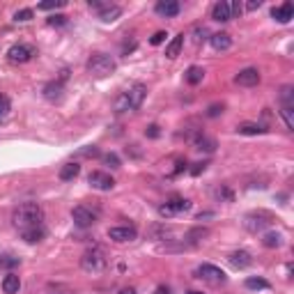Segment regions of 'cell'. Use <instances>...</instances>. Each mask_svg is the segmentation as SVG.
Returning <instances> with one entry per match:
<instances>
[{
  "label": "cell",
  "instance_id": "32",
  "mask_svg": "<svg viewBox=\"0 0 294 294\" xmlns=\"http://www.w3.org/2000/svg\"><path fill=\"white\" fill-rule=\"evenodd\" d=\"M21 264V258H14V255H0V269H14Z\"/></svg>",
  "mask_w": 294,
  "mask_h": 294
},
{
  "label": "cell",
  "instance_id": "48",
  "mask_svg": "<svg viewBox=\"0 0 294 294\" xmlns=\"http://www.w3.org/2000/svg\"><path fill=\"white\" fill-rule=\"evenodd\" d=\"M204 168H207V163H196V166L191 168V175H200Z\"/></svg>",
  "mask_w": 294,
  "mask_h": 294
},
{
  "label": "cell",
  "instance_id": "53",
  "mask_svg": "<svg viewBox=\"0 0 294 294\" xmlns=\"http://www.w3.org/2000/svg\"><path fill=\"white\" fill-rule=\"evenodd\" d=\"M186 294H202V292H198V290H191V292H186Z\"/></svg>",
  "mask_w": 294,
  "mask_h": 294
},
{
  "label": "cell",
  "instance_id": "47",
  "mask_svg": "<svg viewBox=\"0 0 294 294\" xmlns=\"http://www.w3.org/2000/svg\"><path fill=\"white\" fill-rule=\"evenodd\" d=\"M230 12H232V18L239 16V14H241V5H239V2H230Z\"/></svg>",
  "mask_w": 294,
  "mask_h": 294
},
{
  "label": "cell",
  "instance_id": "15",
  "mask_svg": "<svg viewBox=\"0 0 294 294\" xmlns=\"http://www.w3.org/2000/svg\"><path fill=\"white\" fill-rule=\"evenodd\" d=\"M228 260L234 269H246V267L253 264V258H251V253L248 251H234V253H230Z\"/></svg>",
  "mask_w": 294,
  "mask_h": 294
},
{
  "label": "cell",
  "instance_id": "10",
  "mask_svg": "<svg viewBox=\"0 0 294 294\" xmlns=\"http://www.w3.org/2000/svg\"><path fill=\"white\" fill-rule=\"evenodd\" d=\"M9 60L14 62V65H23V62H28L35 55V51H32L30 46H25V44H16V46L9 48Z\"/></svg>",
  "mask_w": 294,
  "mask_h": 294
},
{
  "label": "cell",
  "instance_id": "3",
  "mask_svg": "<svg viewBox=\"0 0 294 294\" xmlns=\"http://www.w3.org/2000/svg\"><path fill=\"white\" fill-rule=\"evenodd\" d=\"M81 267L88 274H101L106 269V255H103L101 248H88L81 258Z\"/></svg>",
  "mask_w": 294,
  "mask_h": 294
},
{
  "label": "cell",
  "instance_id": "19",
  "mask_svg": "<svg viewBox=\"0 0 294 294\" xmlns=\"http://www.w3.org/2000/svg\"><path fill=\"white\" fill-rule=\"evenodd\" d=\"M18 290H21V278H18L16 274H7V276L2 278V292L5 294H16Z\"/></svg>",
  "mask_w": 294,
  "mask_h": 294
},
{
  "label": "cell",
  "instance_id": "33",
  "mask_svg": "<svg viewBox=\"0 0 294 294\" xmlns=\"http://www.w3.org/2000/svg\"><path fill=\"white\" fill-rule=\"evenodd\" d=\"M246 288L248 290H269V283L264 278H246Z\"/></svg>",
  "mask_w": 294,
  "mask_h": 294
},
{
  "label": "cell",
  "instance_id": "25",
  "mask_svg": "<svg viewBox=\"0 0 294 294\" xmlns=\"http://www.w3.org/2000/svg\"><path fill=\"white\" fill-rule=\"evenodd\" d=\"M78 173H81V166H78V163H65V166L60 168V180L72 182L78 177Z\"/></svg>",
  "mask_w": 294,
  "mask_h": 294
},
{
  "label": "cell",
  "instance_id": "41",
  "mask_svg": "<svg viewBox=\"0 0 294 294\" xmlns=\"http://www.w3.org/2000/svg\"><path fill=\"white\" fill-rule=\"evenodd\" d=\"M65 23H67V16H62V14H53L48 18V25H65Z\"/></svg>",
  "mask_w": 294,
  "mask_h": 294
},
{
  "label": "cell",
  "instance_id": "34",
  "mask_svg": "<svg viewBox=\"0 0 294 294\" xmlns=\"http://www.w3.org/2000/svg\"><path fill=\"white\" fill-rule=\"evenodd\" d=\"M283 120H285V124H288V129L292 131L294 129V106H283Z\"/></svg>",
  "mask_w": 294,
  "mask_h": 294
},
{
  "label": "cell",
  "instance_id": "21",
  "mask_svg": "<svg viewBox=\"0 0 294 294\" xmlns=\"http://www.w3.org/2000/svg\"><path fill=\"white\" fill-rule=\"evenodd\" d=\"M182 46H184V35L173 37V42H170L168 46H166V58H168V60H175V58L180 55Z\"/></svg>",
  "mask_w": 294,
  "mask_h": 294
},
{
  "label": "cell",
  "instance_id": "23",
  "mask_svg": "<svg viewBox=\"0 0 294 294\" xmlns=\"http://www.w3.org/2000/svg\"><path fill=\"white\" fill-rule=\"evenodd\" d=\"M237 131L244 133V136H260V133H264L267 129H264L262 124H258V122H244V124L237 126Z\"/></svg>",
  "mask_w": 294,
  "mask_h": 294
},
{
  "label": "cell",
  "instance_id": "22",
  "mask_svg": "<svg viewBox=\"0 0 294 294\" xmlns=\"http://www.w3.org/2000/svg\"><path fill=\"white\" fill-rule=\"evenodd\" d=\"M44 234H46V230H44V225H37V228H28L21 232V237H23L28 244H35V241H42Z\"/></svg>",
  "mask_w": 294,
  "mask_h": 294
},
{
  "label": "cell",
  "instance_id": "14",
  "mask_svg": "<svg viewBox=\"0 0 294 294\" xmlns=\"http://www.w3.org/2000/svg\"><path fill=\"white\" fill-rule=\"evenodd\" d=\"M180 2L177 0H161V2H156V14H161L166 18H173L180 14Z\"/></svg>",
  "mask_w": 294,
  "mask_h": 294
},
{
  "label": "cell",
  "instance_id": "5",
  "mask_svg": "<svg viewBox=\"0 0 294 294\" xmlns=\"http://www.w3.org/2000/svg\"><path fill=\"white\" fill-rule=\"evenodd\" d=\"M97 216H99V214H97L92 207H85V204H78V207L72 209V218L78 228H90V225H95Z\"/></svg>",
  "mask_w": 294,
  "mask_h": 294
},
{
  "label": "cell",
  "instance_id": "42",
  "mask_svg": "<svg viewBox=\"0 0 294 294\" xmlns=\"http://www.w3.org/2000/svg\"><path fill=\"white\" fill-rule=\"evenodd\" d=\"M150 42L154 44V46H159V44H163V42H166V32H163V30L154 32V35H152V39H150Z\"/></svg>",
  "mask_w": 294,
  "mask_h": 294
},
{
  "label": "cell",
  "instance_id": "29",
  "mask_svg": "<svg viewBox=\"0 0 294 294\" xmlns=\"http://www.w3.org/2000/svg\"><path fill=\"white\" fill-rule=\"evenodd\" d=\"M204 237H209V230L207 228H196V230H191V232L186 234V241H189V244H198V241H202Z\"/></svg>",
  "mask_w": 294,
  "mask_h": 294
},
{
  "label": "cell",
  "instance_id": "1",
  "mask_svg": "<svg viewBox=\"0 0 294 294\" xmlns=\"http://www.w3.org/2000/svg\"><path fill=\"white\" fill-rule=\"evenodd\" d=\"M44 221V209L39 207L37 202H23L18 204L16 209L12 214V223L16 230H28V228H37V225H42Z\"/></svg>",
  "mask_w": 294,
  "mask_h": 294
},
{
  "label": "cell",
  "instance_id": "13",
  "mask_svg": "<svg viewBox=\"0 0 294 294\" xmlns=\"http://www.w3.org/2000/svg\"><path fill=\"white\" fill-rule=\"evenodd\" d=\"M271 16L276 18L278 23H290L294 18V5L292 2H283L281 7H274V9H271Z\"/></svg>",
  "mask_w": 294,
  "mask_h": 294
},
{
  "label": "cell",
  "instance_id": "50",
  "mask_svg": "<svg viewBox=\"0 0 294 294\" xmlns=\"http://www.w3.org/2000/svg\"><path fill=\"white\" fill-rule=\"evenodd\" d=\"M260 5H262V2H260V0H251V2H248L246 7H248V9H258Z\"/></svg>",
  "mask_w": 294,
  "mask_h": 294
},
{
  "label": "cell",
  "instance_id": "45",
  "mask_svg": "<svg viewBox=\"0 0 294 294\" xmlns=\"http://www.w3.org/2000/svg\"><path fill=\"white\" fill-rule=\"evenodd\" d=\"M145 133H147L150 138H159V126H156V124H150V126H147V131H145Z\"/></svg>",
  "mask_w": 294,
  "mask_h": 294
},
{
  "label": "cell",
  "instance_id": "39",
  "mask_svg": "<svg viewBox=\"0 0 294 294\" xmlns=\"http://www.w3.org/2000/svg\"><path fill=\"white\" fill-rule=\"evenodd\" d=\"M193 35H196V42H204V39H209V37H207V35H209V32H207V28H200V25H198V28H196V30H193Z\"/></svg>",
  "mask_w": 294,
  "mask_h": 294
},
{
  "label": "cell",
  "instance_id": "28",
  "mask_svg": "<svg viewBox=\"0 0 294 294\" xmlns=\"http://www.w3.org/2000/svg\"><path fill=\"white\" fill-rule=\"evenodd\" d=\"M281 244H283V234H281V232H274V230L264 232V237H262V246H267V248H278Z\"/></svg>",
  "mask_w": 294,
  "mask_h": 294
},
{
  "label": "cell",
  "instance_id": "16",
  "mask_svg": "<svg viewBox=\"0 0 294 294\" xmlns=\"http://www.w3.org/2000/svg\"><path fill=\"white\" fill-rule=\"evenodd\" d=\"M209 44L214 51H228L232 46V37L228 32H214V35H209Z\"/></svg>",
  "mask_w": 294,
  "mask_h": 294
},
{
  "label": "cell",
  "instance_id": "40",
  "mask_svg": "<svg viewBox=\"0 0 294 294\" xmlns=\"http://www.w3.org/2000/svg\"><path fill=\"white\" fill-rule=\"evenodd\" d=\"M81 156H99V147H95V145H88V147H83V150L78 152Z\"/></svg>",
  "mask_w": 294,
  "mask_h": 294
},
{
  "label": "cell",
  "instance_id": "4",
  "mask_svg": "<svg viewBox=\"0 0 294 294\" xmlns=\"http://www.w3.org/2000/svg\"><path fill=\"white\" fill-rule=\"evenodd\" d=\"M271 223H274V216L267 214V211H251L244 216V228L248 232H262L264 228H269Z\"/></svg>",
  "mask_w": 294,
  "mask_h": 294
},
{
  "label": "cell",
  "instance_id": "44",
  "mask_svg": "<svg viewBox=\"0 0 294 294\" xmlns=\"http://www.w3.org/2000/svg\"><path fill=\"white\" fill-rule=\"evenodd\" d=\"M159 214H161L163 218H170V216H175V211L170 209L168 204H161V207H159Z\"/></svg>",
  "mask_w": 294,
  "mask_h": 294
},
{
  "label": "cell",
  "instance_id": "6",
  "mask_svg": "<svg viewBox=\"0 0 294 294\" xmlns=\"http://www.w3.org/2000/svg\"><path fill=\"white\" fill-rule=\"evenodd\" d=\"M196 278H202V281H207L209 285H221V283H225V274H223L218 267H214V264H200L198 269H196Z\"/></svg>",
  "mask_w": 294,
  "mask_h": 294
},
{
  "label": "cell",
  "instance_id": "26",
  "mask_svg": "<svg viewBox=\"0 0 294 294\" xmlns=\"http://www.w3.org/2000/svg\"><path fill=\"white\" fill-rule=\"evenodd\" d=\"M186 83L189 85H198V83H202V78H204V69L202 67H189V69H186Z\"/></svg>",
  "mask_w": 294,
  "mask_h": 294
},
{
  "label": "cell",
  "instance_id": "52",
  "mask_svg": "<svg viewBox=\"0 0 294 294\" xmlns=\"http://www.w3.org/2000/svg\"><path fill=\"white\" fill-rule=\"evenodd\" d=\"M120 294H136V292H133V290H122Z\"/></svg>",
  "mask_w": 294,
  "mask_h": 294
},
{
  "label": "cell",
  "instance_id": "12",
  "mask_svg": "<svg viewBox=\"0 0 294 294\" xmlns=\"http://www.w3.org/2000/svg\"><path fill=\"white\" fill-rule=\"evenodd\" d=\"M211 18L218 21V23H225L232 18V12H230V2L228 0H218L216 5L211 7Z\"/></svg>",
  "mask_w": 294,
  "mask_h": 294
},
{
  "label": "cell",
  "instance_id": "9",
  "mask_svg": "<svg viewBox=\"0 0 294 294\" xmlns=\"http://www.w3.org/2000/svg\"><path fill=\"white\" fill-rule=\"evenodd\" d=\"M124 95H126V99H129V103H131V110H138L140 106H143L145 97H147V88H145L143 83H136V85H131Z\"/></svg>",
  "mask_w": 294,
  "mask_h": 294
},
{
  "label": "cell",
  "instance_id": "46",
  "mask_svg": "<svg viewBox=\"0 0 294 294\" xmlns=\"http://www.w3.org/2000/svg\"><path fill=\"white\" fill-rule=\"evenodd\" d=\"M7 110H9V103H7L5 97H0V117H2V115H5Z\"/></svg>",
  "mask_w": 294,
  "mask_h": 294
},
{
  "label": "cell",
  "instance_id": "30",
  "mask_svg": "<svg viewBox=\"0 0 294 294\" xmlns=\"http://www.w3.org/2000/svg\"><path fill=\"white\" fill-rule=\"evenodd\" d=\"M281 103L283 106H294V88L292 85H285L281 90Z\"/></svg>",
  "mask_w": 294,
  "mask_h": 294
},
{
  "label": "cell",
  "instance_id": "2",
  "mask_svg": "<svg viewBox=\"0 0 294 294\" xmlns=\"http://www.w3.org/2000/svg\"><path fill=\"white\" fill-rule=\"evenodd\" d=\"M115 67H117V65H115V60L110 58V55H106V53H95L90 60H88V72H90L92 76H99V78L113 74Z\"/></svg>",
  "mask_w": 294,
  "mask_h": 294
},
{
  "label": "cell",
  "instance_id": "27",
  "mask_svg": "<svg viewBox=\"0 0 294 294\" xmlns=\"http://www.w3.org/2000/svg\"><path fill=\"white\" fill-rule=\"evenodd\" d=\"M120 16H122V9L117 5H110V7H106L103 12H99V18H101L103 23H113V21H117Z\"/></svg>",
  "mask_w": 294,
  "mask_h": 294
},
{
  "label": "cell",
  "instance_id": "49",
  "mask_svg": "<svg viewBox=\"0 0 294 294\" xmlns=\"http://www.w3.org/2000/svg\"><path fill=\"white\" fill-rule=\"evenodd\" d=\"M216 196H218V198H228V200H232V193H230L228 189H218Z\"/></svg>",
  "mask_w": 294,
  "mask_h": 294
},
{
  "label": "cell",
  "instance_id": "51",
  "mask_svg": "<svg viewBox=\"0 0 294 294\" xmlns=\"http://www.w3.org/2000/svg\"><path fill=\"white\" fill-rule=\"evenodd\" d=\"M156 294H170V290H168V288H163V285H161V288H156Z\"/></svg>",
  "mask_w": 294,
  "mask_h": 294
},
{
  "label": "cell",
  "instance_id": "38",
  "mask_svg": "<svg viewBox=\"0 0 294 294\" xmlns=\"http://www.w3.org/2000/svg\"><path fill=\"white\" fill-rule=\"evenodd\" d=\"M221 113H223V103H211L207 108V117H218Z\"/></svg>",
  "mask_w": 294,
  "mask_h": 294
},
{
  "label": "cell",
  "instance_id": "11",
  "mask_svg": "<svg viewBox=\"0 0 294 294\" xmlns=\"http://www.w3.org/2000/svg\"><path fill=\"white\" fill-rule=\"evenodd\" d=\"M234 83L244 85V88H253V85L260 83V72L253 69V67H246V69H241V72L234 76Z\"/></svg>",
  "mask_w": 294,
  "mask_h": 294
},
{
  "label": "cell",
  "instance_id": "18",
  "mask_svg": "<svg viewBox=\"0 0 294 294\" xmlns=\"http://www.w3.org/2000/svg\"><path fill=\"white\" fill-rule=\"evenodd\" d=\"M150 237L156 241H170L173 239V230L168 228V225H163V223H156V225H152L150 228Z\"/></svg>",
  "mask_w": 294,
  "mask_h": 294
},
{
  "label": "cell",
  "instance_id": "37",
  "mask_svg": "<svg viewBox=\"0 0 294 294\" xmlns=\"http://www.w3.org/2000/svg\"><path fill=\"white\" fill-rule=\"evenodd\" d=\"M32 18V9H18L14 14V21H30Z\"/></svg>",
  "mask_w": 294,
  "mask_h": 294
},
{
  "label": "cell",
  "instance_id": "43",
  "mask_svg": "<svg viewBox=\"0 0 294 294\" xmlns=\"http://www.w3.org/2000/svg\"><path fill=\"white\" fill-rule=\"evenodd\" d=\"M90 7H95V9L103 12L106 7H110V2H103V0H90Z\"/></svg>",
  "mask_w": 294,
  "mask_h": 294
},
{
  "label": "cell",
  "instance_id": "24",
  "mask_svg": "<svg viewBox=\"0 0 294 294\" xmlns=\"http://www.w3.org/2000/svg\"><path fill=\"white\" fill-rule=\"evenodd\" d=\"M166 204H168V207L175 211V214H180V211H189V209H191V200L180 198V196H173V198H170Z\"/></svg>",
  "mask_w": 294,
  "mask_h": 294
},
{
  "label": "cell",
  "instance_id": "31",
  "mask_svg": "<svg viewBox=\"0 0 294 294\" xmlns=\"http://www.w3.org/2000/svg\"><path fill=\"white\" fill-rule=\"evenodd\" d=\"M129 110H131V103H129L124 92H122V95L115 99V113H129Z\"/></svg>",
  "mask_w": 294,
  "mask_h": 294
},
{
  "label": "cell",
  "instance_id": "20",
  "mask_svg": "<svg viewBox=\"0 0 294 294\" xmlns=\"http://www.w3.org/2000/svg\"><path fill=\"white\" fill-rule=\"evenodd\" d=\"M193 145H196V150H200V152H214V147H216V143H214V140L211 138H207V136H202V133H196V136H193Z\"/></svg>",
  "mask_w": 294,
  "mask_h": 294
},
{
  "label": "cell",
  "instance_id": "7",
  "mask_svg": "<svg viewBox=\"0 0 294 294\" xmlns=\"http://www.w3.org/2000/svg\"><path fill=\"white\" fill-rule=\"evenodd\" d=\"M108 237L117 244H126V241H133L138 237V230L133 225H115V228H108Z\"/></svg>",
  "mask_w": 294,
  "mask_h": 294
},
{
  "label": "cell",
  "instance_id": "17",
  "mask_svg": "<svg viewBox=\"0 0 294 294\" xmlns=\"http://www.w3.org/2000/svg\"><path fill=\"white\" fill-rule=\"evenodd\" d=\"M62 92H65V85L60 81H51V83L44 85V97H46L48 101H60L62 99Z\"/></svg>",
  "mask_w": 294,
  "mask_h": 294
},
{
  "label": "cell",
  "instance_id": "36",
  "mask_svg": "<svg viewBox=\"0 0 294 294\" xmlns=\"http://www.w3.org/2000/svg\"><path fill=\"white\" fill-rule=\"evenodd\" d=\"M103 163L110 166V168H120V156L113 154V152H110V154H103Z\"/></svg>",
  "mask_w": 294,
  "mask_h": 294
},
{
  "label": "cell",
  "instance_id": "8",
  "mask_svg": "<svg viewBox=\"0 0 294 294\" xmlns=\"http://www.w3.org/2000/svg\"><path fill=\"white\" fill-rule=\"evenodd\" d=\"M88 182H90V186H92V189H97V191H110V189L115 186L113 177H110L108 173H101V170H95V173H90Z\"/></svg>",
  "mask_w": 294,
  "mask_h": 294
},
{
  "label": "cell",
  "instance_id": "35",
  "mask_svg": "<svg viewBox=\"0 0 294 294\" xmlns=\"http://www.w3.org/2000/svg\"><path fill=\"white\" fill-rule=\"evenodd\" d=\"M67 2L65 0H44V2H39V9H58V7H65Z\"/></svg>",
  "mask_w": 294,
  "mask_h": 294
}]
</instances>
